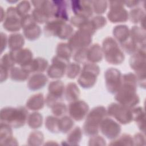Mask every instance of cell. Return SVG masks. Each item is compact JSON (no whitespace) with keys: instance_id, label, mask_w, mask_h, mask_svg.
Wrapping results in <instances>:
<instances>
[{"instance_id":"cell-24","label":"cell","mask_w":146,"mask_h":146,"mask_svg":"<svg viewBox=\"0 0 146 146\" xmlns=\"http://www.w3.org/2000/svg\"><path fill=\"white\" fill-rule=\"evenodd\" d=\"M88 62L96 63L101 62L103 58L102 48L99 43H94L87 48Z\"/></svg>"},{"instance_id":"cell-55","label":"cell","mask_w":146,"mask_h":146,"mask_svg":"<svg viewBox=\"0 0 146 146\" xmlns=\"http://www.w3.org/2000/svg\"><path fill=\"white\" fill-rule=\"evenodd\" d=\"M1 21L2 22L6 17V12L4 11L2 7H1Z\"/></svg>"},{"instance_id":"cell-47","label":"cell","mask_w":146,"mask_h":146,"mask_svg":"<svg viewBox=\"0 0 146 146\" xmlns=\"http://www.w3.org/2000/svg\"><path fill=\"white\" fill-rule=\"evenodd\" d=\"M90 21L96 30L102 29L107 24L106 18L102 15H96L93 17Z\"/></svg>"},{"instance_id":"cell-41","label":"cell","mask_w":146,"mask_h":146,"mask_svg":"<svg viewBox=\"0 0 146 146\" xmlns=\"http://www.w3.org/2000/svg\"><path fill=\"white\" fill-rule=\"evenodd\" d=\"M51 108L54 116L59 118L65 116L68 111V107L62 101L56 103Z\"/></svg>"},{"instance_id":"cell-1","label":"cell","mask_w":146,"mask_h":146,"mask_svg":"<svg viewBox=\"0 0 146 146\" xmlns=\"http://www.w3.org/2000/svg\"><path fill=\"white\" fill-rule=\"evenodd\" d=\"M137 81L135 74L128 72L122 75V82L119 89L115 94L116 101L129 108H133L140 102L137 94Z\"/></svg>"},{"instance_id":"cell-33","label":"cell","mask_w":146,"mask_h":146,"mask_svg":"<svg viewBox=\"0 0 146 146\" xmlns=\"http://www.w3.org/2000/svg\"><path fill=\"white\" fill-rule=\"evenodd\" d=\"M44 125L46 128L51 133H58L59 130V118L55 116L48 115L46 117Z\"/></svg>"},{"instance_id":"cell-14","label":"cell","mask_w":146,"mask_h":146,"mask_svg":"<svg viewBox=\"0 0 146 146\" xmlns=\"http://www.w3.org/2000/svg\"><path fill=\"white\" fill-rule=\"evenodd\" d=\"M89 111L88 104L83 100L78 99L70 103L68 112L70 116L75 121H80L86 118Z\"/></svg>"},{"instance_id":"cell-36","label":"cell","mask_w":146,"mask_h":146,"mask_svg":"<svg viewBox=\"0 0 146 146\" xmlns=\"http://www.w3.org/2000/svg\"><path fill=\"white\" fill-rule=\"evenodd\" d=\"M74 125V120L68 116H63L59 118V130L63 133H68Z\"/></svg>"},{"instance_id":"cell-6","label":"cell","mask_w":146,"mask_h":146,"mask_svg":"<svg viewBox=\"0 0 146 146\" xmlns=\"http://www.w3.org/2000/svg\"><path fill=\"white\" fill-rule=\"evenodd\" d=\"M107 115L114 119L119 124H129L132 120V110L119 103H111L107 109Z\"/></svg>"},{"instance_id":"cell-23","label":"cell","mask_w":146,"mask_h":146,"mask_svg":"<svg viewBox=\"0 0 146 146\" xmlns=\"http://www.w3.org/2000/svg\"><path fill=\"white\" fill-rule=\"evenodd\" d=\"M130 39L139 47L145 48V31L137 26H133L130 30Z\"/></svg>"},{"instance_id":"cell-28","label":"cell","mask_w":146,"mask_h":146,"mask_svg":"<svg viewBox=\"0 0 146 146\" xmlns=\"http://www.w3.org/2000/svg\"><path fill=\"white\" fill-rule=\"evenodd\" d=\"M25 36L21 33H14L8 37V47L10 51L17 50L22 48L25 44Z\"/></svg>"},{"instance_id":"cell-21","label":"cell","mask_w":146,"mask_h":146,"mask_svg":"<svg viewBox=\"0 0 146 146\" xmlns=\"http://www.w3.org/2000/svg\"><path fill=\"white\" fill-rule=\"evenodd\" d=\"M52 1L55 7L54 18L62 20L65 22L69 21V6L68 2L63 0Z\"/></svg>"},{"instance_id":"cell-45","label":"cell","mask_w":146,"mask_h":146,"mask_svg":"<svg viewBox=\"0 0 146 146\" xmlns=\"http://www.w3.org/2000/svg\"><path fill=\"white\" fill-rule=\"evenodd\" d=\"M15 8L19 15L23 17L29 14L31 10V3L28 1H22L17 5Z\"/></svg>"},{"instance_id":"cell-34","label":"cell","mask_w":146,"mask_h":146,"mask_svg":"<svg viewBox=\"0 0 146 146\" xmlns=\"http://www.w3.org/2000/svg\"><path fill=\"white\" fill-rule=\"evenodd\" d=\"M73 50L68 43L60 42L57 44L56 48V55L70 60L72 56Z\"/></svg>"},{"instance_id":"cell-40","label":"cell","mask_w":146,"mask_h":146,"mask_svg":"<svg viewBox=\"0 0 146 146\" xmlns=\"http://www.w3.org/2000/svg\"><path fill=\"white\" fill-rule=\"evenodd\" d=\"M31 15L35 21L39 24H46L51 19V18L48 14L39 9L34 8L32 11Z\"/></svg>"},{"instance_id":"cell-17","label":"cell","mask_w":146,"mask_h":146,"mask_svg":"<svg viewBox=\"0 0 146 146\" xmlns=\"http://www.w3.org/2000/svg\"><path fill=\"white\" fill-rule=\"evenodd\" d=\"M9 53L15 64L23 67L28 65L33 59L32 51L28 48H22L14 51H10Z\"/></svg>"},{"instance_id":"cell-30","label":"cell","mask_w":146,"mask_h":146,"mask_svg":"<svg viewBox=\"0 0 146 146\" xmlns=\"http://www.w3.org/2000/svg\"><path fill=\"white\" fill-rule=\"evenodd\" d=\"M29 73L21 67L14 66L9 72L10 78L15 82H24L29 79Z\"/></svg>"},{"instance_id":"cell-51","label":"cell","mask_w":146,"mask_h":146,"mask_svg":"<svg viewBox=\"0 0 146 146\" xmlns=\"http://www.w3.org/2000/svg\"><path fill=\"white\" fill-rule=\"evenodd\" d=\"M1 53L2 54L8 45V38L7 35L2 31L1 32Z\"/></svg>"},{"instance_id":"cell-37","label":"cell","mask_w":146,"mask_h":146,"mask_svg":"<svg viewBox=\"0 0 146 146\" xmlns=\"http://www.w3.org/2000/svg\"><path fill=\"white\" fill-rule=\"evenodd\" d=\"M110 145H133V137L129 134L123 133L119 136L116 139L112 140Z\"/></svg>"},{"instance_id":"cell-22","label":"cell","mask_w":146,"mask_h":146,"mask_svg":"<svg viewBox=\"0 0 146 146\" xmlns=\"http://www.w3.org/2000/svg\"><path fill=\"white\" fill-rule=\"evenodd\" d=\"M44 104L45 98L42 93L39 92L29 97L26 103V107L29 110L37 111L42 110Z\"/></svg>"},{"instance_id":"cell-16","label":"cell","mask_w":146,"mask_h":146,"mask_svg":"<svg viewBox=\"0 0 146 146\" xmlns=\"http://www.w3.org/2000/svg\"><path fill=\"white\" fill-rule=\"evenodd\" d=\"M71 5L75 15L89 19L93 14L91 1H71Z\"/></svg>"},{"instance_id":"cell-27","label":"cell","mask_w":146,"mask_h":146,"mask_svg":"<svg viewBox=\"0 0 146 146\" xmlns=\"http://www.w3.org/2000/svg\"><path fill=\"white\" fill-rule=\"evenodd\" d=\"M132 120L134 121L139 129L143 133L145 132V112L142 107H134L131 108Z\"/></svg>"},{"instance_id":"cell-46","label":"cell","mask_w":146,"mask_h":146,"mask_svg":"<svg viewBox=\"0 0 146 146\" xmlns=\"http://www.w3.org/2000/svg\"><path fill=\"white\" fill-rule=\"evenodd\" d=\"M15 62L12 59L9 52L4 54L0 60V67H3L10 71L14 66H15Z\"/></svg>"},{"instance_id":"cell-32","label":"cell","mask_w":146,"mask_h":146,"mask_svg":"<svg viewBox=\"0 0 146 146\" xmlns=\"http://www.w3.org/2000/svg\"><path fill=\"white\" fill-rule=\"evenodd\" d=\"M26 123L31 129L39 128L43 124V116L40 113L34 111L29 114Z\"/></svg>"},{"instance_id":"cell-19","label":"cell","mask_w":146,"mask_h":146,"mask_svg":"<svg viewBox=\"0 0 146 146\" xmlns=\"http://www.w3.org/2000/svg\"><path fill=\"white\" fill-rule=\"evenodd\" d=\"M48 80L47 76L43 73L33 74L27 80V87L30 90L37 91L43 88Z\"/></svg>"},{"instance_id":"cell-2","label":"cell","mask_w":146,"mask_h":146,"mask_svg":"<svg viewBox=\"0 0 146 146\" xmlns=\"http://www.w3.org/2000/svg\"><path fill=\"white\" fill-rule=\"evenodd\" d=\"M27 108L23 106L5 107L1 110L0 121L17 129L24 126L29 115Z\"/></svg>"},{"instance_id":"cell-54","label":"cell","mask_w":146,"mask_h":146,"mask_svg":"<svg viewBox=\"0 0 146 146\" xmlns=\"http://www.w3.org/2000/svg\"><path fill=\"white\" fill-rule=\"evenodd\" d=\"M140 2L139 1H124V5L129 8H134L139 5Z\"/></svg>"},{"instance_id":"cell-20","label":"cell","mask_w":146,"mask_h":146,"mask_svg":"<svg viewBox=\"0 0 146 146\" xmlns=\"http://www.w3.org/2000/svg\"><path fill=\"white\" fill-rule=\"evenodd\" d=\"M48 67V62L46 59L42 57H36L33 59L28 65L22 68L29 74H35L43 73L45 71H47Z\"/></svg>"},{"instance_id":"cell-4","label":"cell","mask_w":146,"mask_h":146,"mask_svg":"<svg viewBox=\"0 0 146 146\" xmlns=\"http://www.w3.org/2000/svg\"><path fill=\"white\" fill-rule=\"evenodd\" d=\"M103 56L106 62L113 65L121 64L125 59L124 54L117 41L111 36H107L102 42Z\"/></svg>"},{"instance_id":"cell-11","label":"cell","mask_w":146,"mask_h":146,"mask_svg":"<svg viewBox=\"0 0 146 146\" xmlns=\"http://www.w3.org/2000/svg\"><path fill=\"white\" fill-rule=\"evenodd\" d=\"M104 79L106 89L111 94H115L122 82V74L116 68H108L104 72Z\"/></svg>"},{"instance_id":"cell-7","label":"cell","mask_w":146,"mask_h":146,"mask_svg":"<svg viewBox=\"0 0 146 146\" xmlns=\"http://www.w3.org/2000/svg\"><path fill=\"white\" fill-rule=\"evenodd\" d=\"M109 11L107 17L113 23L125 22L128 19V12L124 7V1H109Z\"/></svg>"},{"instance_id":"cell-52","label":"cell","mask_w":146,"mask_h":146,"mask_svg":"<svg viewBox=\"0 0 146 146\" xmlns=\"http://www.w3.org/2000/svg\"><path fill=\"white\" fill-rule=\"evenodd\" d=\"M0 82L1 83H3V82H5L9 78L10 71L2 67H0Z\"/></svg>"},{"instance_id":"cell-13","label":"cell","mask_w":146,"mask_h":146,"mask_svg":"<svg viewBox=\"0 0 146 146\" xmlns=\"http://www.w3.org/2000/svg\"><path fill=\"white\" fill-rule=\"evenodd\" d=\"M69 63L70 60L55 55L52 58L51 64L47 70V76L53 79L62 78L66 73V70Z\"/></svg>"},{"instance_id":"cell-38","label":"cell","mask_w":146,"mask_h":146,"mask_svg":"<svg viewBox=\"0 0 146 146\" xmlns=\"http://www.w3.org/2000/svg\"><path fill=\"white\" fill-rule=\"evenodd\" d=\"M44 142V135L39 131L31 132L27 139V144L29 145H40Z\"/></svg>"},{"instance_id":"cell-43","label":"cell","mask_w":146,"mask_h":146,"mask_svg":"<svg viewBox=\"0 0 146 146\" xmlns=\"http://www.w3.org/2000/svg\"><path fill=\"white\" fill-rule=\"evenodd\" d=\"M12 127L10 125L1 123L0 125V145L6 140L13 137Z\"/></svg>"},{"instance_id":"cell-31","label":"cell","mask_w":146,"mask_h":146,"mask_svg":"<svg viewBox=\"0 0 146 146\" xmlns=\"http://www.w3.org/2000/svg\"><path fill=\"white\" fill-rule=\"evenodd\" d=\"M83 131L79 126H76L72 129L67 137V144L71 145H78L82 139Z\"/></svg>"},{"instance_id":"cell-35","label":"cell","mask_w":146,"mask_h":146,"mask_svg":"<svg viewBox=\"0 0 146 146\" xmlns=\"http://www.w3.org/2000/svg\"><path fill=\"white\" fill-rule=\"evenodd\" d=\"M145 18V11L141 7L132 8L128 13V19L134 24L140 23Z\"/></svg>"},{"instance_id":"cell-5","label":"cell","mask_w":146,"mask_h":146,"mask_svg":"<svg viewBox=\"0 0 146 146\" xmlns=\"http://www.w3.org/2000/svg\"><path fill=\"white\" fill-rule=\"evenodd\" d=\"M100 71V67L96 63L88 62L84 64L78 79V83L84 89L93 87L96 83Z\"/></svg>"},{"instance_id":"cell-48","label":"cell","mask_w":146,"mask_h":146,"mask_svg":"<svg viewBox=\"0 0 146 146\" xmlns=\"http://www.w3.org/2000/svg\"><path fill=\"white\" fill-rule=\"evenodd\" d=\"M88 145H106V141L101 136L94 135L91 136L88 140Z\"/></svg>"},{"instance_id":"cell-25","label":"cell","mask_w":146,"mask_h":146,"mask_svg":"<svg viewBox=\"0 0 146 146\" xmlns=\"http://www.w3.org/2000/svg\"><path fill=\"white\" fill-rule=\"evenodd\" d=\"M112 34L114 39L120 44L129 38L130 30L125 25H119L113 27Z\"/></svg>"},{"instance_id":"cell-10","label":"cell","mask_w":146,"mask_h":146,"mask_svg":"<svg viewBox=\"0 0 146 146\" xmlns=\"http://www.w3.org/2000/svg\"><path fill=\"white\" fill-rule=\"evenodd\" d=\"M22 18L17 12L15 7H9L6 11V17L2 23L3 29L14 33L19 31L22 28Z\"/></svg>"},{"instance_id":"cell-18","label":"cell","mask_w":146,"mask_h":146,"mask_svg":"<svg viewBox=\"0 0 146 146\" xmlns=\"http://www.w3.org/2000/svg\"><path fill=\"white\" fill-rule=\"evenodd\" d=\"M67 22L58 19H51L47 22L43 27L44 34L47 37L59 36L63 25Z\"/></svg>"},{"instance_id":"cell-15","label":"cell","mask_w":146,"mask_h":146,"mask_svg":"<svg viewBox=\"0 0 146 146\" xmlns=\"http://www.w3.org/2000/svg\"><path fill=\"white\" fill-rule=\"evenodd\" d=\"M129 64L136 75L145 74V48L139 49L131 55Z\"/></svg>"},{"instance_id":"cell-50","label":"cell","mask_w":146,"mask_h":146,"mask_svg":"<svg viewBox=\"0 0 146 146\" xmlns=\"http://www.w3.org/2000/svg\"><path fill=\"white\" fill-rule=\"evenodd\" d=\"M133 145H144L145 138L144 133L139 132L135 134L133 136Z\"/></svg>"},{"instance_id":"cell-12","label":"cell","mask_w":146,"mask_h":146,"mask_svg":"<svg viewBox=\"0 0 146 146\" xmlns=\"http://www.w3.org/2000/svg\"><path fill=\"white\" fill-rule=\"evenodd\" d=\"M121 131L120 124L108 116L102 120L99 127V131L104 136L110 140H113L118 137Z\"/></svg>"},{"instance_id":"cell-9","label":"cell","mask_w":146,"mask_h":146,"mask_svg":"<svg viewBox=\"0 0 146 146\" xmlns=\"http://www.w3.org/2000/svg\"><path fill=\"white\" fill-rule=\"evenodd\" d=\"M92 35L87 31L78 29L68 40V44L73 51L88 47L92 40Z\"/></svg>"},{"instance_id":"cell-49","label":"cell","mask_w":146,"mask_h":146,"mask_svg":"<svg viewBox=\"0 0 146 146\" xmlns=\"http://www.w3.org/2000/svg\"><path fill=\"white\" fill-rule=\"evenodd\" d=\"M87 20H88V19H86V18L74 15V16H72L71 17L69 21L70 22V25L72 26L76 27L78 29H79Z\"/></svg>"},{"instance_id":"cell-39","label":"cell","mask_w":146,"mask_h":146,"mask_svg":"<svg viewBox=\"0 0 146 146\" xmlns=\"http://www.w3.org/2000/svg\"><path fill=\"white\" fill-rule=\"evenodd\" d=\"M81 70L80 64L76 62L69 63L67 66L65 74L68 78L73 79L80 74Z\"/></svg>"},{"instance_id":"cell-42","label":"cell","mask_w":146,"mask_h":146,"mask_svg":"<svg viewBox=\"0 0 146 146\" xmlns=\"http://www.w3.org/2000/svg\"><path fill=\"white\" fill-rule=\"evenodd\" d=\"M91 5L93 12L100 15L106 11L108 2L107 1H91Z\"/></svg>"},{"instance_id":"cell-26","label":"cell","mask_w":146,"mask_h":146,"mask_svg":"<svg viewBox=\"0 0 146 146\" xmlns=\"http://www.w3.org/2000/svg\"><path fill=\"white\" fill-rule=\"evenodd\" d=\"M64 90L65 87L63 82L59 79L51 82L48 86V94L59 100L62 99Z\"/></svg>"},{"instance_id":"cell-44","label":"cell","mask_w":146,"mask_h":146,"mask_svg":"<svg viewBox=\"0 0 146 146\" xmlns=\"http://www.w3.org/2000/svg\"><path fill=\"white\" fill-rule=\"evenodd\" d=\"M87 48H81L75 51V52L73 54V59L75 62L79 64H85L86 63H88L87 55Z\"/></svg>"},{"instance_id":"cell-53","label":"cell","mask_w":146,"mask_h":146,"mask_svg":"<svg viewBox=\"0 0 146 146\" xmlns=\"http://www.w3.org/2000/svg\"><path fill=\"white\" fill-rule=\"evenodd\" d=\"M18 145V141L14 136L6 140L5 141H4L2 144H1V145Z\"/></svg>"},{"instance_id":"cell-3","label":"cell","mask_w":146,"mask_h":146,"mask_svg":"<svg viewBox=\"0 0 146 146\" xmlns=\"http://www.w3.org/2000/svg\"><path fill=\"white\" fill-rule=\"evenodd\" d=\"M107 115V109L103 106L94 107L88 112L83 125V132L88 136L97 135L102 120Z\"/></svg>"},{"instance_id":"cell-29","label":"cell","mask_w":146,"mask_h":146,"mask_svg":"<svg viewBox=\"0 0 146 146\" xmlns=\"http://www.w3.org/2000/svg\"><path fill=\"white\" fill-rule=\"evenodd\" d=\"M64 95L66 100L70 103L79 99L80 95V91L76 83L70 82L65 87Z\"/></svg>"},{"instance_id":"cell-8","label":"cell","mask_w":146,"mask_h":146,"mask_svg":"<svg viewBox=\"0 0 146 146\" xmlns=\"http://www.w3.org/2000/svg\"><path fill=\"white\" fill-rule=\"evenodd\" d=\"M22 28L23 36L27 40L34 41L38 39L41 34L42 30L34 19L31 14H27L22 18Z\"/></svg>"}]
</instances>
